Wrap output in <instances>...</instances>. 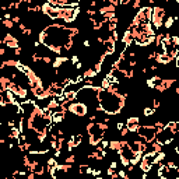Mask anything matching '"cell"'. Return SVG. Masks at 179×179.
Masks as SVG:
<instances>
[{
  "label": "cell",
  "instance_id": "31",
  "mask_svg": "<svg viewBox=\"0 0 179 179\" xmlns=\"http://www.w3.org/2000/svg\"><path fill=\"white\" fill-rule=\"evenodd\" d=\"M95 120H97V115L94 113V115L90 116V122H95Z\"/></svg>",
  "mask_w": 179,
  "mask_h": 179
},
{
  "label": "cell",
  "instance_id": "32",
  "mask_svg": "<svg viewBox=\"0 0 179 179\" xmlns=\"http://www.w3.org/2000/svg\"><path fill=\"white\" fill-rule=\"evenodd\" d=\"M2 45H3V41H2V37H0V48H2Z\"/></svg>",
  "mask_w": 179,
  "mask_h": 179
},
{
  "label": "cell",
  "instance_id": "23",
  "mask_svg": "<svg viewBox=\"0 0 179 179\" xmlns=\"http://www.w3.org/2000/svg\"><path fill=\"white\" fill-rule=\"evenodd\" d=\"M14 55L15 56H21L22 55V46H18V48L14 49Z\"/></svg>",
  "mask_w": 179,
  "mask_h": 179
},
{
  "label": "cell",
  "instance_id": "27",
  "mask_svg": "<svg viewBox=\"0 0 179 179\" xmlns=\"http://www.w3.org/2000/svg\"><path fill=\"white\" fill-rule=\"evenodd\" d=\"M18 28H20V31H21V32H24V31L27 30V27H25V22H21V24H18Z\"/></svg>",
  "mask_w": 179,
  "mask_h": 179
},
{
  "label": "cell",
  "instance_id": "11",
  "mask_svg": "<svg viewBox=\"0 0 179 179\" xmlns=\"http://www.w3.org/2000/svg\"><path fill=\"white\" fill-rule=\"evenodd\" d=\"M176 20H178V17H176V15H173V17L168 15L167 18H165L164 25H162V27H165L167 30H169V28H172V27H173V21H176Z\"/></svg>",
  "mask_w": 179,
  "mask_h": 179
},
{
  "label": "cell",
  "instance_id": "26",
  "mask_svg": "<svg viewBox=\"0 0 179 179\" xmlns=\"http://www.w3.org/2000/svg\"><path fill=\"white\" fill-rule=\"evenodd\" d=\"M11 21L14 22V24L15 22H20V24H21V17H20V15H14V17L11 18Z\"/></svg>",
  "mask_w": 179,
  "mask_h": 179
},
{
  "label": "cell",
  "instance_id": "29",
  "mask_svg": "<svg viewBox=\"0 0 179 179\" xmlns=\"http://www.w3.org/2000/svg\"><path fill=\"white\" fill-rule=\"evenodd\" d=\"M83 45H84V48H90V45H91V43H90V41H88V39H85Z\"/></svg>",
  "mask_w": 179,
  "mask_h": 179
},
{
  "label": "cell",
  "instance_id": "24",
  "mask_svg": "<svg viewBox=\"0 0 179 179\" xmlns=\"http://www.w3.org/2000/svg\"><path fill=\"white\" fill-rule=\"evenodd\" d=\"M109 168H111V169H113V171H116V169H118V162H116V161H111Z\"/></svg>",
  "mask_w": 179,
  "mask_h": 179
},
{
  "label": "cell",
  "instance_id": "19",
  "mask_svg": "<svg viewBox=\"0 0 179 179\" xmlns=\"http://www.w3.org/2000/svg\"><path fill=\"white\" fill-rule=\"evenodd\" d=\"M134 76H136V70H134V69H129L128 71H126V79L132 80Z\"/></svg>",
  "mask_w": 179,
  "mask_h": 179
},
{
  "label": "cell",
  "instance_id": "7",
  "mask_svg": "<svg viewBox=\"0 0 179 179\" xmlns=\"http://www.w3.org/2000/svg\"><path fill=\"white\" fill-rule=\"evenodd\" d=\"M120 42L123 43V45L126 46V48H130V46L134 43L133 37H132V34H130V31H129V30H126V31L123 32V37L120 38Z\"/></svg>",
  "mask_w": 179,
  "mask_h": 179
},
{
  "label": "cell",
  "instance_id": "15",
  "mask_svg": "<svg viewBox=\"0 0 179 179\" xmlns=\"http://www.w3.org/2000/svg\"><path fill=\"white\" fill-rule=\"evenodd\" d=\"M155 113V111L153 109L151 106H146L144 109H143V115L146 116V118H150V116H153Z\"/></svg>",
  "mask_w": 179,
  "mask_h": 179
},
{
  "label": "cell",
  "instance_id": "22",
  "mask_svg": "<svg viewBox=\"0 0 179 179\" xmlns=\"http://www.w3.org/2000/svg\"><path fill=\"white\" fill-rule=\"evenodd\" d=\"M160 106H161V102H160V100H153V106H151L153 109L155 111V109H158Z\"/></svg>",
  "mask_w": 179,
  "mask_h": 179
},
{
  "label": "cell",
  "instance_id": "28",
  "mask_svg": "<svg viewBox=\"0 0 179 179\" xmlns=\"http://www.w3.org/2000/svg\"><path fill=\"white\" fill-rule=\"evenodd\" d=\"M35 178H37V175H35L34 172H28L27 173V179H35Z\"/></svg>",
  "mask_w": 179,
  "mask_h": 179
},
{
  "label": "cell",
  "instance_id": "20",
  "mask_svg": "<svg viewBox=\"0 0 179 179\" xmlns=\"http://www.w3.org/2000/svg\"><path fill=\"white\" fill-rule=\"evenodd\" d=\"M119 160H120V164L123 165V168H126V167H129V165H130V161H129L128 158H124V157H119Z\"/></svg>",
  "mask_w": 179,
  "mask_h": 179
},
{
  "label": "cell",
  "instance_id": "6",
  "mask_svg": "<svg viewBox=\"0 0 179 179\" xmlns=\"http://www.w3.org/2000/svg\"><path fill=\"white\" fill-rule=\"evenodd\" d=\"M124 126L129 129L130 133H136L137 129H139V126H140V118L139 116H130V118L126 119Z\"/></svg>",
  "mask_w": 179,
  "mask_h": 179
},
{
  "label": "cell",
  "instance_id": "5",
  "mask_svg": "<svg viewBox=\"0 0 179 179\" xmlns=\"http://www.w3.org/2000/svg\"><path fill=\"white\" fill-rule=\"evenodd\" d=\"M42 13L46 15V17H49L51 20H59V9L52 7L48 2L42 4Z\"/></svg>",
  "mask_w": 179,
  "mask_h": 179
},
{
  "label": "cell",
  "instance_id": "1",
  "mask_svg": "<svg viewBox=\"0 0 179 179\" xmlns=\"http://www.w3.org/2000/svg\"><path fill=\"white\" fill-rule=\"evenodd\" d=\"M129 94L128 92H109L106 90H98L97 100H98V108L101 112L106 113L108 116L119 115L123 111L124 105H126V100H128Z\"/></svg>",
  "mask_w": 179,
  "mask_h": 179
},
{
  "label": "cell",
  "instance_id": "17",
  "mask_svg": "<svg viewBox=\"0 0 179 179\" xmlns=\"http://www.w3.org/2000/svg\"><path fill=\"white\" fill-rule=\"evenodd\" d=\"M143 4H141V0H134V2H132V9L133 10H139L141 9Z\"/></svg>",
  "mask_w": 179,
  "mask_h": 179
},
{
  "label": "cell",
  "instance_id": "2",
  "mask_svg": "<svg viewBox=\"0 0 179 179\" xmlns=\"http://www.w3.org/2000/svg\"><path fill=\"white\" fill-rule=\"evenodd\" d=\"M165 18H167V11H165L164 7H161V6H154V7H153L151 21H150V24H151V27L154 28L155 31L162 28Z\"/></svg>",
  "mask_w": 179,
  "mask_h": 179
},
{
  "label": "cell",
  "instance_id": "10",
  "mask_svg": "<svg viewBox=\"0 0 179 179\" xmlns=\"http://www.w3.org/2000/svg\"><path fill=\"white\" fill-rule=\"evenodd\" d=\"M120 140H111L109 141V146H108V148L111 150V151H115L118 153L119 150H120Z\"/></svg>",
  "mask_w": 179,
  "mask_h": 179
},
{
  "label": "cell",
  "instance_id": "33",
  "mask_svg": "<svg viewBox=\"0 0 179 179\" xmlns=\"http://www.w3.org/2000/svg\"><path fill=\"white\" fill-rule=\"evenodd\" d=\"M94 179H104L102 176H97V178H94Z\"/></svg>",
  "mask_w": 179,
  "mask_h": 179
},
{
  "label": "cell",
  "instance_id": "3",
  "mask_svg": "<svg viewBox=\"0 0 179 179\" xmlns=\"http://www.w3.org/2000/svg\"><path fill=\"white\" fill-rule=\"evenodd\" d=\"M67 112L73 113L74 116H79V118H84L85 115L88 113V106L84 105V104L79 102V101H74V102L69 104V109Z\"/></svg>",
  "mask_w": 179,
  "mask_h": 179
},
{
  "label": "cell",
  "instance_id": "30",
  "mask_svg": "<svg viewBox=\"0 0 179 179\" xmlns=\"http://www.w3.org/2000/svg\"><path fill=\"white\" fill-rule=\"evenodd\" d=\"M4 55H6V49L2 46V48H0V56H4Z\"/></svg>",
  "mask_w": 179,
  "mask_h": 179
},
{
  "label": "cell",
  "instance_id": "9",
  "mask_svg": "<svg viewBox=\"0 0 179 179\" xmlns=\"http://www.w3.org/2000/svg\"><path fill=\"white\" fill-rule=\"evenodd\" d=\"M81 76H83V80H92V79H95L98 74L94 71V69H92V67H90V69L85 70Z\"/></svg>",
  "mask_w": 179,
  "mask_h": 179
},
{
  "label": "cell",
  "instance_id": "13",
  "mask_svg": "<svg viewBox=\"0 0 179 179\" xmlns=\"http://www.w3.org/2000/svg\"><path fill=\"white\" fill-rule=\"evenodd\" d=\"M71 140H73V141H74V144H76V147H79L80 144H81V141H83V134H80V133L71 134Z\"/></svg>",
  "mask_w": 179,
  "mask_h": 179
},
{
  "label": "cell",
  "instance_id": "18",
  "mask_svg": "<svg viewBox=\"0 0 179 179\" xmlns=\"http://www.w3.org/2000/svg\"><path fill=\"white\" fill-rule=\"evenodd\" d=\"M119 134H120L122 137H128L129 134H130V132H129V129L126 128V126H123V128H122L120 130H119Z\"/></svg>",
  "mask_w": 179,
  "mask_h": 179
},
{
  "label": "cell",
  "instance_id": "25",
  "mask_svg": "<svg viewBox=\"0 0 179 179\" xmlns=\"http://www.w3.org/2000/svg\"><path fill=\"white\" fill-rule=\"evenodd\" d=\"M51 148L53 150L58 148V140H51Z\"/></svg>",
  "mask_w": 179,
  "mask_h": 179
},
{
  "label": "cell",
  "instance_id": "16",
  "mask_svg": "<svg viewBox=\"0 0 179 179\" xmlns=\"http://www.w3.org/2000/svg\"><path fill=\"white\" fill-rule=\"evenodd\" d=\"M2 24H3V27L7 28V30H13V28H14V22H13L11 20H2Z\"/></svg>",
  "mask_w": 179,
  "mask_h": 179
},
{
  "label": "cell",
  "instance_id": "21",
  "mask_svg": "<svg viewBox=\"0 0 179 179\" xmlns=\"http://www.w3.org/2000/svg\"><path fill=\"white\" fill-rule=\"evenodd\" d=\"M52 58L49 55H43L42 56V63H45V64H52Z\"/></svg>",
  "mask_w": 179,
  "mask_h": 179
},
{
  "label": "cell",
  "instance_id": "4",
  "mask_svg": "<svg viewBox=\"0 0 179 179\" xmlns=\"http://www.w3.org/2000/svg\"><path fill=\"white\" fill-rule=\"evenodd\" d=\"M2 41H3V45H6L7 48L13 49V51H14L15 48H18V46H20L18 38L14 37L13 34H4V37L2 38Z\"/></svg>",
  "mask_w": 179,
  "mask_h": 179
},
{
  "label": "cell",
  "instance_id": "8",
  "mask_svg": "<svg viewBox=\"0 0 179 179\" xmlns=\"http://www.w3.org/2000/svg\"><path fill=\"white\" fill-rule=\"evenodd\" d=\"M69 60H70V59L67 58V56H56V59L52 62V67H55V70H59L62 66H64Z\"/></svg>",
  "mask_w": 179,
  "mask_h": 179
},
{
  "label": "cell",
  "instance_id": "14",
  "mask_svg": "<svg viewBox=\"0 0 179 179\" xmlns=\"http://www.w3.org/2000/svg\"><path fill=\"white\" fill-rule=\"evenodd\" d=\"M76 157L77 155L74 154H69L64 157V164H69V165H74V162H76Z\"/></svg>",
  "mask_w": 179,
  "mask_h": 179
},
{
  "label": "cell",
  "instance_id": "12",
  "mask_svg": "<svg viewBox=\"0 0 179 179\" xmlns=\"http://www.w3.org/2000/svg\"><path fill=\"white\" fill-rule=\"evenodd\" d=\"M91 169L92 168L88 164H81L79 167V173L80 175H90V173H91Z\"/></svg>",
  "mask_w": 179,
  "mask_h": 179
}]
</instances>
